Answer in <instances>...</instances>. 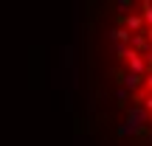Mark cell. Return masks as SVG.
<instances>
[{
	"label": "cell",
	"mask_w": 152,
	"mask_h": 146,
	"mask_svg": "<svg viewBox=\"0 0 152 146\" xmlns=\"http://www.w3.org/2000/svg\"><path fill=\"white\" fill-rule=\"evenodd\" d=\"M147 107H149V110H152V96H149V98H147Z\"/></svg>",
	"instance_id": "cell-6"
},
{
	"label": "cell",
	"mask_w": 152,
	"mask_h": 146,
	"mask_svg": "<svg viewBox=\"0 0 152 146\" xmlns=\"http://www.w3.org/2000/svg\"><path fill=\"white\" fill-rule=\"evenodd\" d=\"M130 70H132V73H138V76H141V70H144V59L135 54V51L130 54Z\"/></svg>",
	"instance_id": "cell-1"
},
{
	"label": "cell",
	"mask_w": 152,
	"mask_h": 146,
	"mask_svg": "<svg viewBox=\"0 0 152 146\" xmlns=\"http://www.w3.org/2000/svg\"><path fill=\"white\" fill-rule=\"evenodd\" d=\"M127 25H130V28H132V31H135V28H138V25H141V17H130V20H127Z\"/></svg>",
	"instance_id": "cell-5"
},
{
	"label": "cell",
	"mask_w": 152,
	"mask_h": 146,
	"mask_svg": "<svg viewBox=\"0 0 152 146\" xmlns=\"http://www.w3.org/2000/svg\"><path fill=\"white\" fill-rule=\"evenodd\" d=\"M147 37H149V39H152V28H149V31H147Z\"/></svg>",
	"instance_id": "cell-7"
},
{
	"label": "cell",
	"mask_w": 152,
	"mask_h": 146,
	"mask_svg": "<svg viewBox=\"0 0 152 146\" xmlns=\"http://www.w3.org/2000/svg\"><path fill=\"white\" fill-rule=\"evenodd\" d=\"M124 84L127 87H138V84H141V76H138V73H127L124 76Z\"/></svg>",
	"instance_id": "cell-2"
},
{
	"label": "cell",
	"mask_w": 152,
	"mask_h": 146,
	"mask_svg": "<svg viewBox=\"0 0 152 146\" xmlns=\"http://www.w3.org/2000/svg\"><path fill=\"white\" fill-rule=\"evenodd\" d=\"M113 39H118V42H127V39H130V31L118 28V31H113Z\"/></svg>",
	"instance_id": "cell-3"
},
{
	"label": "cell",
	"mask_w": 152,
	"mask_h": 146,
	"mask_svg": "<svg viewBox=\"0 0 152 146\" xmlns=\"http://www.w3.org/2000/svg\"><path fill=\"white\" fill-rule=\"evenodd\" d=\"M144 20H147L149 28H152V3H144Z\"/></svg>",
	"instance_id": "cell-4"
}]
</instances>
